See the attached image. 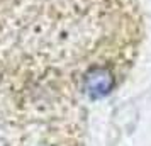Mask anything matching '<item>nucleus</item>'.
<instances>
[{"instance_id":"1","label":"nucleus","mask_w":151,"mask_h":146,"mask_svg":"<svg viewBox=\"0 0 151 146\" xmlns=\"http://www.w3.org/2000/svg\"><path fill=\"white\" fill-rule=\"evenodd\" d=\"M114 87V77L109 70L93 68L85 77V92L90 97H104Z\"/></svg>"}]
</instances>
